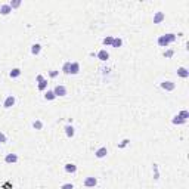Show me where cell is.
I'll list each match as a JSON object with an SVG mask.
<instances>
[{
    "mask_svg": "<svg viewBox=\"0 0 189 189\" xmlns=\"http://www.w3.org/2000/svg\"><path fill=\"white\" fill-rule=\"evenodd\" d=\"M176 40H177V35L170 33V34H164V35H160L158 37V46L161 47H167L170 43H174Z\"/></svg>",
    "mask_w": 189,
    "mask_h": 189,
    "instance_id": "6da1fadb",
    "label": "cell"
},
{
    "mask_svg": "<svg viewBox=\"0 0 189 189\" xmlns=\"http://www.w3.org/2000/svg\"><path fill=\"white\" fill-rule=\"evenodd\" d=\"M53 93H55V96L58 98H62V96H65L67 95V87L65 86H62V84H58L55 89H53Z\"/></svg>",
    "mask_w": 189,
    "mask_h": 189,
    "instance_id": "7a4b0ae2",
    "label": "cell"
},
{
    "mask_svg": "<svg viewBox=\"0 0 189 189\" xmlns=\"http://www.w3.org/2000/svg\"><path fill=\"white\" fill-rule=\"evenodd\" d=\"M174 87H176V84H174L173 81H162V83H161V89H164V90H167V92L174 90Z\"/></svg>",
    "mask_w": 189,
    "mask_h": 189,
    "instance_id": "3957f363",
    "label": "cell"
},
{
    "mask_svg": "<svg viewBox=\"0 0 189 189\" xmlns=\"http://www.w3.org/2000/svg\"><path fill=\"white\" fill-rule=\"evenodd\" d=\"M16 161H18V155L16 154H8L5 157V162H8V164H15Z\"/></svg>",
    "mask_w": 189,
    "mask_h": 189,
    "instance_id": "277c9868",
    "label": "cell"
},
{
    "mask_svg": "<svg viewBox=\"0 0 189 189\" xmlns=\"http://www.w3.org/2000/svg\"><path fill=\"white\" fill-rule=\"evenodd\" d=\"M96 185H98V179L96 177H87L84 180V186L86 188H95Z\"/></svg>",
    "mask_w": 189,
    "mask_h": 189,
    "instance_id": "5b68a950",
    "label": "cell"
},
{
    "mask_svg": "<svg viewBox=\"0 0 189 189\" xmlns=\"http://www.w3.org/2000/svg\"><path fill=\"white\" fill-rule=\"evenodd\" d=\"M106 154H108V149H106V146H100L96 152H95V155H96V158H104V157H106Z\"/></svg>",
    "mask_w": 189,
    "mask_h": 189,
    "instance_id": "8992f818",
    "label": "cell"
},
{
    "mask_svg": "<svg viewBox=\"0 0 189 189\" xmlns=\"http://www.w3.org/2000/svg\"><path fill=\"white\" fill-rule=\"evenodd\" d=\"M14 105H15V98L10 95V96H8V98L5 99V104H3V106H5V108H12Z\"/></svg>",
    "mask_w": 189,
    "mask_h": 189,
    "instance_id": "52a82bcc",
    "label": "cell"
},
{
    "mask_svg": "<svg viewBox=\"0 0 189 189\" xmlns=\"http://www.w3.org/2000/svg\"><path fill=\"white\" fill-rule=\"evenodd\" d=\"M80 72V64L78 62H71V68H70V74L75 75Z\"/></svg>",
    "mask_w": 189,
    "mask_h": 189,
    "instance_id": "ba28073f",
    "label": "cell"
},
{
    "mask_svg": "<svg viewBox=\"0 0 189 189\" xmlns=\"http://www.w3.org/2000/svg\"><path fill=\"white\" fill-rule=\"evenodd\" d=\"M98 58H99L100 61H104V62H105V61L109 59V53L106 52L105 49H102V50H99V52H98Z\"/></svg>",
    "mask_w": 189,
    "mask_h": 189,
    "instance_id": "9c48e42d",
    "label": "cell"
},
{
    "mask_svg": "<svg viewBox=\"0 0 189 189\" xmlns=\"http://www.w3.org/2000/svg\"><path fill=\"white\" fill-rule=\"evenodd\" d=\"M166 15L162 14V12H157V14L154 15V24H161L162 21H164Z\"/></svg>",
    "mask_w": 189,
    "mask_h": 189,
    "instance_id": "30bf717a",
    "label": "cell"
},
{
    "mask_svg": "<svg viewBox=\"0 0 189 189\" xmlns=\"http://www.w3.org/2000/svg\"><path fill=\"white\" fill-rule=\"evenodd\" d=\"M177 75H179V77H182V78H188V77H189V71H188L185 67H180V68L177 70Z\"/></svg>",
    "mask_w": 189,
    "mask_h": 189,
    "instance_id": "8fae6325",
    "label": "cell"
},
{
    "mask_svg": "<svg viewBox=\"0 0 189 189\" xmlns=\"http://www.w3.org/2000/svg\"><path fill=\"white\" fill-rule=\"evenodd\" d=\"M64 169H65V171H67V173H71V174L77 171V166H75V164H71V162L65 164V167H64Z\"/></svg>",
    "mask_w": 189,
    "mask_h": 189,
    "instance_id": "7c38bea8",
    "label": "cell"
},
{
    "mask_svg": "<svg viewBox=\"0 0 189 189\" xmlns=\"http://www.w3.org/2000/svg\"><path fill=\"white\" fill-rule=\"evenodd\" d=\"M10 12H12V9H10L9 5H2V6H0V14H2V15H9Z\"/></svg>",
    "mask_w": 189,
    "mask_h": 189,
    "instance_id": "4fadbf2b",
    "label": "cell"
},
{
    "mask_svg": "<svg viewBox=\"0 0 189 189\" xmlns=\"http://www.w3.org/2000/svg\"><path fill=\"white\" fill-rule=\"evenodd\" d=\"M65 134L68 136V137H72L74 134H75V130H74V127L71 124H68V126H65Z\"/></svg>",
    "mask_w": 189,
    "mask_h": 189,
    "instance_id": "5bb4252c",
    "label": "cell"
},
{
    "mask_svg": "<svg viewBox=\"0 0 189 189\" xmlns=\"http://www.w3.org/2000/svg\"><path fill=\"white\" fill-rule=\"evenodd\" d=\"M40 50H42V46H40L39 43H35V44L31 46V53H33V55H39Z\"/></svg>",
    "mask_w": 189,
    "mask_h": 189,
    "instance_id": "9a60e30c",
    "label": "cell"
},
{
    "mask_svg": "<svg viewBox=\"0 0 189 189\" xmlns=\"http://www.w3.org/2000/svg\"><path fill=\"white\" fill-rule=\"evenodd\" d=\"M111 46H112V47H115V49H118V47L123 46V40L118 39V37H114V40H112V44H111Z\"/></svg>",
    "mask_w": 189,
    "mask_h": 189,
    "instance_id": "2e32d148",
    "label": "cell"
},
{
    "mask_svg": "<svg viewBox=\"0 0 189 189\" xmlns=\"http://www.w3.org/2000/svg\"><path fill=\"white\" fill-rule=\"evenodd\" d=\"M171 123L174 124V126H180V124H185L186 123V120H183V118H180L179 115H176L173 120H171Z\"/></svg>",
    "mask_w": 189,
    "mask_h": 189,
    "instance_id": "e0dca14e",
    "label": "cell"
},
{
    "mask_svg": "<svg viewBox=\"0 0 189 189\" xmlns=\"http://www.w3.org/2000/svg\"><path fill=\"white\" fill-rule=\"evenodd\" d=\"M9 75H10V78H16V77H19V75H21V70L19 68H14L9 72Z\"/></svg>",
    "mask_w": 189,
    "mask_h": 189,
    "instance_id": "ac0fdd59",
    "label": "cell"
},
{
    "mask_svg": "<svg viewBox=\"0 0 189 189\" xmlns=\"http://www.w3.org/2000/svg\"><path fill=\"white\" fill-rule=\"evenodd\" d=\"M33 127H34L35 130H42V129H43V123H42L40 120H35V121H33Z\"/></svg>",
    "mask_w": 189,
    "mask_h": 189,
    "instance_id": "d6986e66",
    "label": "cell"
},
{
    "mask_svg": "<svg viewBox=\"0 0 189 189\" xmlns=\"http://www.w3.org/2000/svg\"><path fill=\"white\" fill-rule=\"evenodd\" d=\"M44 98H46V100H53L56 96H55L53 90H47V92H46V95H44Z\"/></svg>",
    "mask_w": 189,
    "mask_h": 189,
    "instance_id": "ffe728a7",
    "label": "cell"
},
{
    "mask_svg": "<svg viewBox=\"0 0 189 189\" xmlns=\"http://www.w3.org/2000/svg\"><path fill=\"white\" fill-rule=\"evenodd\" d=\"M112 40H114V37L108 35V37H105V39L102 40V43H104V46H111V44H112Z\"/></svg>",
    "mask_w": 189,
    "mask_h": 189,
    "instance_id": "44dd1931",
    "label": "cell"
},
{
    "mask_svg": "<svg viewBox=\"0 0 189 189\" xmlns=\"http://www.w3.org/2000/svg\"><path fill=\"white\" fill-rule=\"evenodd\" d=\"M70 68H71V62H65L64 65H62V71H64V74H70Z\"/></svg>",
    "mask_w": 189,
    "mask_h": 189,
    "instance_id": "7402d4cb",
    "label": "cell"
},
{
    "mask_svg": "<svg viewBox=\"0 0 189 189\" xmlns=\"http://www.w3.org/2000/svg\"><path fill=\"white\" fill-rule=\"evenodd\" d=\"M8 5L10 6V9H16V8L21 6V0H14V2H10V3H8Z\"/></svg>",
    "mask_w": 189,
    "mask_h": 189,
    "instance_id": "603a6c76",
    "label": "cell"
},
{
    "mask_svg": "<svg viewBox=\"0 0 189 189\" xmlns=\"http://www.w3.org/2000/svg\"><path fill=\"white\" fill-rule=\"evenodd\" d=\"M46 87H47V80H42V81L39 83V90H40V92H44Z\"/></svg>",
    "mask_w": 189,
    "mask_h": 189,
    "instance_id": "cb8c5ba5",
    "label": "cell"
},
{
    "mask_svg": "<svg viewBox=\"0 0 189 189\" xmlns=\"http://www.w3.org/2000/svg\"><path fill=\"white\" fill-rule=\"evenodd\" d=\"M177 115H179L180 118H183V120H188V118H189V112H188V111H180Z\"/></svg>",
    "mask_w": 189,
    "mask_h": 189,
    "instance_id": "d4e9b609",
    "label": "cell"
},
{
    "mask_svg": "<svg viewBox=\"0 0 189 189\" xmlns=\"http://www.w3.org/2000/svg\"><path fill=\"white\" fill-rule=\"evenodd\" d=\"M129 143H130V141H129V139H124V141H123V142L118 145V148H120V149H123V148H126V146H127Z\"/></svg>",
    "mask_w": 189,
    "mask_h": 189,
    "instance_id": "484cf974",
    "label": "cell"
},
{
    "mask_svg": "<svg viewBox=\"0 0 189 189\" xmlns=\"http://www.w3.org/2000/svg\"><path fill=\"white\" fill-rule=\"evenodd\" d=\"M61 189H74V185L72 183H65V185H62Z\"/></svg>",
    "mask_w": 189,
    "mask_h": 189,
    "instance_id": "4316f807",
    "label": "cell"
},
{
    "mask_svg": "<svg viewBox=\"0 0 189 189\" xmlns=\"http://www.w3.org/2000/svg\"><path fill=\"white\" fill-rule=\"evenodd\" d=\"M154 171H155L154 179H155V180H157V179H160V174H158V167H157V164H154Z\"/></svg>",
    "mask_w": 189,
    "mask_h": 189,
    "instance_id": "83f0119b",
    "label": "cell"
},
{
    "mask_svg": "<svg viewBox=\"0 0 189 189\" xmlns=\"http://www.w3.org/2000/svg\"><path fill=\"white\" fill-rule=\"evenodd\" d=\"M58 74H59V72H58V71H55V70H52V71L49 72V75H50V77H52V78H55V77H56Z\"/></svg>",
    "mask_w": 189,
    "mask_h": 189,
    "instance_id": "f1b7e54d",
    "label": "cell"
},
{
    "mask_svg": "<svg viewBox=\"0 0 189 189\" xmlns=\"http://www.w3.org/2000/svg\"><path fill=\"white\" fill-rule=\"evenodd\" d=\"M173 53H174L173 50H167V52L164 53V56H166V58H171V56H173Z\"/></svg>",
    "mask_w": 189,
    "mask_h": 189,
    "instance_id": "f546056e",
    "label": "cell"
},
{
    "mask_svg": "<svg viewBox=\"0 0 189 189\" xmlns=\"http://www.w3.org/2000/svg\"><path fill=\"white\" fill-rule=\"evenodd\" d=\"M3 142H6V136L3 133H0V143H3Z\"/></svg>",
    "mask_w": 189,
    "mask_h": 189,
    "instance_id": "4dcf8cb0",
    "label": "cell"
},
{
    "mask_svg": "<svg viewBox=\"0 0 189 189\" xmlns=\"http://www.w3.org/2000/svg\"><path fill=\"white\" fill-rule=\"evenodd\" d=\"M35 80H37V81H39V83H40L42 80H44V77H43V75H42V74H39V75H37V77H35Z\"/></svg>",
    "mask_w": 189,
    "mask_h": 189,
    "instance_id": "1f68e13d",
    "label": "cell"
},
{
    "mask_svg": "<svg viewBox=\"0 0 189 189\" xmlns=\"http://www.w3.org/2000/svg\"><path fill=\"white\" fill-rule=\"evenodd\" d=\"M12 185L10 183H6V185H3V189H8V188H10Z\"/></svg>",
    "mask_w": 189,
    "mask_h": 189,
    "instance_id": "d6a6232c",
    "label": "cell"
}]
</instances>
